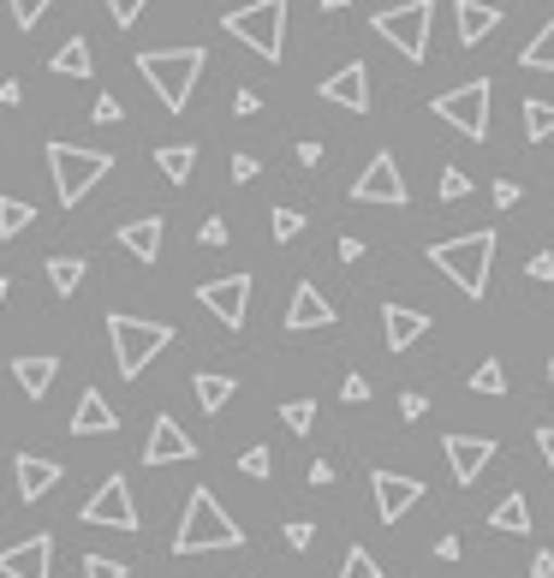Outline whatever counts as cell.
I'll return each mask as SVG.
<instances>
[{
	"label": "cell",
	"mask_w": 554,
	"mask_h": 578,
	"mask_svg": "<svg viewBox=\"0 0 554 578\" xmlns=\"http://www.w3.org/2000/svg\"><path fill=\"white\" fill-rule=\"evenodd\" d=\"M245 531L233 525V513L216 501V489H192L185 501V519L173 531V555H209V549H238Z\"/></svg>",
	"instance_id": "2"
},
{
	"label": "cell",
	"mask_w": 554,
	"mask_h": 578,
	"mask_svg": "<svg viewBox=\"0 0 554 578\" xmlns=\"http://www.w3.org/2000/svg\"><path fill=\"white\" fill-rule=\"evenodd\" d=\"M519 114H525V137H531V144L554 137V102H537V96H531V102H525Z\"/></svg>",
	"instance_id": "30"
},
{
	"label": "cell",
	"mask_w": 554,
	"mask_h": 578,
	"mask_svg": "<svg viewBox=\"0 0 554 578\" xmlns=\"http://www.w3.org/2000/svg\"><path fill=\"white\" fill-rule=\"evenodd\" d=\"M329 322H334V305L322 298V286L298 281L293 305H286V329H293V334H305V329H329Z\"/></svg>",
	"instance_id": "18"
},
{
	"label": "cell",
	"mask_w": 554,
	"mask_h": 578,
	"mask_svg": "<svg viewBox=\"0 0 554 578\" xmlns=\"http://www.w3.org/2000/svg\"><path fill=\"white\" fill-rule=\"evenodd\" d=\"M12 7V24H19V30H36V24H42V12L54 7V0H7Z\"/></svg>",
	"instance_id": "35"
},
{
	"label": "cell",
	"mask_w": 554,
	"mask_h": 578,
	"mask_svg": "<svg viewBox=\"0 0 554 578\" xmlns=\"http://www.w3.org/2000/svg\"><path fill=\"white\" fill-rule=\"evenodd\" d=\"M430 19H435V0H406V7H382L370 24H376L382 42H394L399 54L418 66V60L430 54Z\"/></svg>",
	"instance_id": "7"
},
{
	"label": "cell",
	"mask_w": 554,
	"mask_h": 578,
	"mask_svg": "<svg viewBox=\"0 0 554 578\" xmlns=\"http://www.w3.org/2000/svg\"><path fill=\"white\" fill-rule=\"evenodd\" d=\"M430 262L459 286L465 298H483L489 293V269H495V233H459V238H442L430 245Z\"/></svg>",
	"instance_id": "3"
},
{
	"label": "cell",
	"mask_w": 554,
	"mask_h": 578,
	"mask_svg": "<svg viewBox=\"0 0 554 578\" xmlns=\"http://www.w3.org/2000/svg\"><path fill=\"white\" fill-rule=\"evenodd\" d=\"M525 274H531V281H554V257H549V250H537V257L525 262Z\"/></svg>",
	"instance_id": "45"
},
{
	"label": "cell",
	"mask_w": 554,
	"mask_h": 578,
	"mask_svg": "<svg viewBox=\"0 0 554 578\" xmlns=\"http://www.w3.org/2000/svg\"><path fill=\"white\" fill-rule=\"evenodd\" d=\"M495 204L513 209V204H519V185H513V180H495Z\"/></svg>",
	"instance_id": "49"
},
{
	"label": "cell",
	"mask_w": 554,
	"mask_h": 578,
	"mask_svg": "<svg viewBox=\"0 0 554 578\" xmlns=\"http://www.w3.org/2000/svg\"><path fill=\"white\" fill-rule=\"evenodd\" d=\"M84 525H108V531H137V501H132V483L125 477H108L78 513Z\"/></svg>",
	"instance_id": "10"
},
{
	"label": "cell",
	"mask_w": 554,
	"mask_h": 578,
	"mask_svg": "<svg viewBox=\"0 0 554 578\" xmlns=\"http://www.w3.org/2000/svg\"><path fill=\"white\" fill-rule=\"evenodd\" d=\"M113 430H120V418L102 399V388H84L78 406H72V435H113Z\"/></svg>",
	"instance_id": "19"
},
{
	"label": "cell",
	"mask_w": 554,
	"mask_h": 578,
	"mask_svg": "<svg viewBox=\"0 0 554 578\" xmlns=\"http://www.w3.org/2000/svg\"><path fill=\"white\" fill-rule=\"evenodd\" d=\"M48 168H54V192L60 204H84L96 180H108L113 156L108 149H78V144H48Z\"/></svg>",
	"instance_id": "6"
},
{
	"label": "cell",
	"mask_w": 554,
	"mask_h": 578,
	"mask_svg": "<svg viewBox=\"0 0 554 578\" xmlns=\"http://www.w3.org/2000/svg\"><path fill=\"white\" fill-rule=\"evenodd\" d=\"M489 102H495V84H489V78H471V84H459V90L435 96L430 114H442L459 137L483 144V137H489Z\"/></svg>",
	"instance_id": "8"
},
{
	"label": "cell",
	"mask_w": 554,
	"mask_h": 578,
	"mask_svg": "<svg viewBox=\"0 0 554 578\" xmlns=\"http://www.w3.org/2000/svg\"><path fill=\"white\" fill-rule=\"evenodd\" d=\"M132 567L125 561H108V555H84V578H125Z\"/></svg>",
	"instance_id": "38"
},
{
	"label": "cell",
	"mask_w": 554,
	"mask_h": 578,
	"mask_svg": "<svg viewBox=\"0 0 554 578\" xmlns=\"http://www.w3.org/2000/svg\"><path fill=\"white\" fill-rule=\"evenodd\" d=\"M144 7H149V0H108V19H113V24H125V30H132V24L144 19Z\"/></svg>",
	"instance_id": "39"
},
{
	"label": "cell",
	"mask_w": 554,
	"mask_h": 578,
	"mask_svg": "<svg viewBox=\"0 0 554 578\" xmlns=\"http://www.w3.org/2000/svg\"><path fill=\"white\" fill-rule=\"evenodd\" d=\"M204 245H226V221H221V216L204 221Z\"/></svg>",
	"instance_id": "46"
},
{
	"label": "cell",
	"mask_w": 554,
	"mask_h": 578,
	"mask_svg": "<svg viewBox=\"0 0 554 578\" xmlns=\"http://www.w3.org/2000/svg\"><path fill=\"white\" fill-rule=\"evenodd\" d=\"M257 173H262V161H257V156H233V180H238V185H250Z\"/></svg>",
	"instance_id": "44"
},
{
	"label": "cell",
	"mask_w": 554,
	"mask_h": 578,
	"mask_svg": "<svg viewBox=\"0 0 554 578\" xmlns=\"http://www.w3.org/2000/svg\"><path fill=\"white\" fill-rule=\"evenodd\" d=\"M310 483L329 489V483H334V465H329V459H317V465H310Z\"/></svg>",
	"instance_id": "51"
},
{
	"label": "cell",
	"mask_w": 554,
	"mask_h": 578,
	"mask_svg": "<svg viewBox=\"0 0 554 578\" xmlns=\"http://www.w3.org/2000/svg\"><path fill=\"white\" fill-rule=\"evenodd\" d=\"M60 477H66V471H60V465H54V459H36V454H19V495H24V501H42V495H48V489H54V483H60Z\"/></svg>",
	"instance_id": "22"
},
{
	"label": "cell",
	"mask_w": 554,
	"mask_h": 578,
	"mask_svg": "<svg viewBox=\"0 0 554 578\" xmlns=\"http://www.w3.org/2000/svg\"><path fill=\"white\" fill-rule=\"evenodd\" d=\"M90 120H96V125H120V120H125V108H120V102H113V96H96Z\"/></svg>",
	"instance_id": "41"
},
{
	"label": "cell",
	"mask_w": 554,
	"mask_h": 578,
	"mask_svg": "<svg viewBox=\"0 0 554 578\" xmlns=\"http://www.w3.org/2000/svg\"><path fill=\"white\" fill-rule=\"evenodd\" d=\"M156 168L168 173L173 185H185V180H192V168H197V149L192 144H168V149H156Z\"/></svg>",
	"instance_id": "26"
},
{
	"label": "cell",
	"mask_w": 554,
	"mask_h": 578,
	"mask_svg": "<svg viewBox=\"0 0 554 578\" xmlns=\"http://www.w3.org/2000/svg\"><path fill=\"white\" fill-rule=\"evenodd\" d=\"M204 66H209L204 48H144V54H137V72H144V84L161 96L168 114H185V102H192Z\"/></svg>",
	"instance_id": "1"
},
{
	"label": "cell",
	"mask_w": 554,
	"mask_h": 578,
	"mask_svg": "<svg viewBox=\"0 0 554 578\" xmlns=\"http://www.w3.org/2000/svg\"><path fill=\"white\" fill-rule=\"evenodd\" d=\"M281 423L293 435H310V423H317V399H286L281 406Z\"/></svg>",
	"instance_id": "32"
},
{
	"label": "cell",
	"mask_w": 554,
	"mask_h": 578,
	"mask_svg": "<svg viewBox=\"0 0 554 578\" xmlns=\"http://www.w3.org/2000/svg\"><path fill=\"white\" fill-rule=\"evenodd\" d=\"M269 227H274V238L286 245V238H298V233H305V209H274V221H269Z\"/></svg>",
	"instance_id": "36"
},
{
	"label": "cell",
	"mask_w": 554,
	"mask_h": 578,
	"mask_svg": "<svg viewBox=\"0 0 554 578\" xmlns=\"http://www.w3.org/2000/svg\"><path fill=\"white\" fill-rule=\"evenodd\" d=\"M197 454V442L180 430V418H168L161 411L156 423H149V442H144V465H180V459H192Z\"/></svg>",
	"instance_id": "16"
},
{
	"label": "cell",
	"mask_w": 554,
	"mask_h": 578,
	"mask_svg": "<svg viewBox=\"0 0 554 578\" xmlns=\"http://www.w3.org/2000/svg\"><path fill=\"white\" fill-rule=\"evenodd\" d=\"M238 471H245V477H269L274 454H269V447H245V454H238Z\"/></svg>",
	"instance_id": "37"
},
{
	"label": "cell",
	"mask_w": 554,
	"mask_h": 578,
	"mask_svg": "<svg viewBox=\"0 0 554 578\" xmlns=\"http://www.w3.org/2000/svg\"><path fill=\"white\" fill-rule=\"evenodd\" d=\"M489 525H495V531H513V537H525V531H531V507H525V495H519V489H513V495H501V507L489 513Z\"/></svg>",
	"instance_id": "25"
},
{
	"label": "cell",
	"mask_w": 554,
	"mask_h": 578,
	"mask_svg": "<svg viewBox=\"0 0 554 578\" xmlns=\"http://www.w3.org/2000/svg\"><path fill=\"white\" fill-rule=\"evenodd\" d=\"M340 578H382L370 549H346V561H340Z\"/></svg>",
	"instance_id": "34"
},
{
	"label": "cell",
	"mask_w": 554,
	"mask_h": 578,
	"mask_svg": "<svg viewBox=\"0 0 554 578\" xmlns=\"http://www.w3.org/2000/svg\"><path fill=\"white\" fill-rule=\"evenodd\" d=\"M322 102L346 108V114H370V66L364 60H346L340 72L322 78Z\"/></svg>",
	"instance_id": "13"
},
{
	"label": "cell",
	"mask_w": 554,
	"mask_h": 578,
	"mask_svg": "<svg viewBox=\"0 0 554 578\" xmlns=\"http://www.w3.org/2000/svg\"><path fill=\"white\" fill-rule=\"evenodd\" d=\"M531 573H537V578H554V555H549V549H537V561H531Z\"/></svg>",
	"instance_id": "53"
},
{
	"label": "cell",
	"mask_w": 554,
	"mask_h": 578,
	"mask_svg": "<svg viewBox=\"0 0 554 578\" xmlns=\"http://www.w3.org/2000/svg\"><path fill=\"white\" fill-rule=\"evenodd\" d=\"M197 305H204L209 317H221L226 329H245V317H250V274L204 281V286H197Z\"/></svg>",
	"instance_id": "11"
},
{
	"label": "cell",
	"mask_w": 554,
	"mask_h": 578,
	"mask_svg": "<svg viewBox=\"0 0 554 578\" xmlns=\"http://www.w3.org/2000/svg\"><path fill=\"white\" fill-rule=\"evenodd\" d=\"M352 204H382V209H406L411 204L406 173H399V161L387 156V149H376V156L364 161V173L352 180Z\"/></svg>",
	"instance_id": "9"
},
{
	"label": "cell",
	"mask_w": 554,
	"mask_h": 578,
	"mask_svg": "<svg viewBox=\"0 0 554 578\" xmlns=\"http://www.w3.org/2000/svg\"><path fill=\"white\" fill-rule=\"evenodd\" d=\"M346 399H352V406H364V399H370V382H364V376H346Z\"/></svg>",
	"instance_id": "47"
},
{
	"label": "cell",
	"mask_w": 554,
	"mask_h": 578,
	"mask_svg": "<svg viewBox=\"0 0 554 578\" xmlns=\"http://www.w3.org/2000/svg\"><path fill=\"white\" fill-rule=\"evenodd\" d=\"M537 447H543V459H549V477H554V423H543V430H537Z\"/></svg>",
	"instance_id": "50"
},
{
	"label": "cell",
	"mask_w": 554,
	"mask_h": 578,
	"mask_svg": "<svg viewBox=\"0 0 554 578\" xmlns=\"http://www.w3.org/2000/svg\"><path fill=\"white\" fill-rule=\"evenodd\" d=\"M453 19H459V42L477 48V42H483V36L501 24V7H483V0H459V7H453Z\"/></svg>",
	"instance_id": "23"
},
{
	"label": "cell",
	"mask_w": 554,
	"mask_h": 578,
	"mask_svg": "<svg viewBox=\"0 0 554 578\" xmlns=\"http://www.w3.org/2000/svg\"><path fill=\"white\" fill-rule=\"evenodd\" d=\"M226 36H238V42L250 48V54L262 60H281L286 48V0H250V7L226 12Z\"/></svg>",
	"instance_id": "5"
},
{
	"label": "cell",
	"mask_w": 554,
	"mask_h": 578,
	"mask_svg": "<svg viewBox=\"0 0 554 578\" xmlns=\"http://www.w3.org/2000/svg\"><path fill=\"white\" fill-rule=\"evenodd\" d=\"M549 394H554V364H549Z\"/></svg>",
	"instance_id": "57"
},
{
	"label": "cell",
	"mask_w": 554,
	"mask_h": 578,
	"mask_svg": "<svg viewBox=\"0 0 554 578\" xmlns=\"http://www.w3.org/2000/svg\"><path fill=\"white\" fill-rule=\"evenodd\" d=\"M370 489H376V513H382L387 525L406 519V513L423 501V483H418V477H399V471H376Z\"/></svg>",
	"instance_id": "14"
},
{
	"label": "cell",
	"mask_w": 554,
	"mask_h": 578,
	"mask_svg": "<svg viewBox=\"0 0 554 578\" xmlns=\"http://www.w3.org/2000/svg\"><path fill=\"white\" fill-rule=\"evenodd\" d=\"M48 66H54L60 78H90V72H96V66H90V42H84V36H72V42H60Z\"/></svg>",
	"instance_id": "24"
},
{
	"label": "cell",
	"mask_w": 554,
	"mask_h": 578,
	"mask_svg": "<svg viewBox=\"0 0 554 578\" xmlns=\"http://www.w3.org/2000/svg\"><path fill=\"white\" fill-rule=\"evenodd\" d=\"M161 238H168V221H161V216H137V221H125V227H120V245L132 250L137 262H156L161 257Z\"/></svg>",
	"instance_id": "20"
},
{
	"label": "cell",
	"mask_w": 554,
	"mask_h": 578,
	"mask_svg": "<svg viewBox=\"0 0 554 578\" xmlns=\"http://www.w3.org/2000/svg\"><path fill=\"white\" fill-rule=\"evenodd\" d=\"M471 388H477V394H507V370H501L495 358L477 364V370H471Z\"/></svg>",
	"instance_id": "33"
},
{
	"label": "cell",
	"mask_w": 554,
	"mask_h": 578,
	"mask_svg": "<svg viewBox=\"0 0 554 578\" xmlns=\"http://www.w3.org/2000/svg\"><path fill=\"white\" fill-rule=\"evenodd\" d=\"M322 7H329V12H340V7H346V0H322Z\"/></svg>",
	"instance_id": "55"
},
{
	"label": "cell",
	"mask_w": 554,
	"mask_h": 578,
	"mask_svg": "<svg viewBox=\"0 0 554 578\" xmlns=\"http://www.w3.org/2000/svg\"><path fill=\"white\" fill-rule=\"evenodd\" d=\"M233 114H238V120L262 114V96H257V90H238V96H233Z\"/></svg>",
	"instance_id": "43"
},
{
	"label": "cell",
	"mask_w": 554,
	"mask_h": 578,
	"mask_svg": "<svg viewBox=\"0 0 554 578\" xmlns=\"http://www.w3.org/2000/svg\"><path fill=\"white\" fill-rule=\"evenodd\" d=\"M364 257V238H340V262H358Z\"/></svg>",
	"instance_id": "52"
},
{
	"label": "cell",
	"mask_w": 554,
	"mask_h": 578,
	"mask_svg": "<svg viewBox=\"0 0 554 578\" xmlns=\"http://www.w3.org/2000/svg\"><path fill=\"white\" fill-rule=\"evenodd\" d=\"M382 334H387V352H411L430 334V317L411 305H382Z\"/></svg>",
	"instance_id": "17"
},
{
	"label": "cell",
	"mask_w": 554,
	"mask_h": 578,
	"mask_svg": "<svg viewBox=\"0 0 554 578\" xmlns=\"http://www.w3.org/2000/svg\"><path fill=\"white\" fill-rule=\"evenodd\" d=\"M12 376H19V388L30 399H42L48 388H54V376H60V358L54 352H24V358H12Z\"/></svg>",
	"instance_id": "21"
},
{
	"label": "cell",
	"mask_w": 554,
	"mask_h": 578,
	"mask_svg": "<svg viewBox=\"0 0 554 578\" xmlns=\"http://www.w3.org/2000/svg\"><path fill=\"white\" fill-rule=\"evenodd\" d=\"M0 578H54V537L36 531L24 543L0 549Z\"/></svg>",
	"instance_id": "12"
},
{
	"label": "cell",
	"mask_w": 554,
	"mask_h": 578,
	"mask_svg": "<svg viewBox=\"0 0 554 578\" xmlns=\"http://www.w3.org/2000/svg\"><path fill=\"white\" fill-rule=\"evenodd\" d=\"M310 537H317V525H310V519H293V525H286V549H298V555L310 549Z\"/></svg>",
	"instance_id": "42"
},
{
	"label": "cell",
	"mask_w": 554,
	"mask_h": 578,
	"mask_svg": "<svg viewBox=\"0 0 554 578\" xmlns=\"http://www.w3.org/2000/svg\"><path fill=\"white\" fill-rule=\"evenodd\" d=\"M442 454L453 465V483H477V477L489 471V459H495V442H489V435H447Z\"/></svg>",
	"instance_id": "15"
},
{
	"label": "cell",
	"mask_w": 554,
	"mask_h": 578,
	"mask_svg": "<svg viewBox=\"0 0 554 578\" xmlns=\"http://www.w3.org/2000/svg\"><path fill=\"white\" fill-rule=\"evenodd\" d=\"M19 96H24V84H19V78L0 84V102H7V108H19Z\"/></svg>",
	"instance_id": "54"
},
{
	"label": "cell",
	"mask_w": 554,
	"mask_h": 578,
	"mask_svg": "<svg viewBox=\"0 0 554 578\" xmlns=\"http://www.w3.org/2000/svg\"><path fill=\"white\" fill-rule=\"evenodd\" d=\"M0 305H7V274H0Z\"/></svg>",
	"instance_id": "56"
},
{
	"label": "cell",
	"mask_w": 554,
	"mask_h": 578,
	"mask_svg": "<svg viewBox=\"0 0 554 578\" xmlns=\"http://www.w3.org/2000/svg\"><path fill=\"white\" fill-rule=\"evenodd\" d=\"M84 281V257H48V286H54L60 298H72Z\"/></svg>",
	"instance_id": "28"
},
{
	"label": "cell",
	"mask_w": 554,
	"mask_h": 578,
	"mask_svg": "<svg viewBox=\"0 0 554 578\" xmlns=\"http://www.w3.org/2000/svg\"><path fill=\"white\" fill-rule=\"evenodd\" d=\"M36 209L24 204V197H0V238H19L24 227H30Z\"/></svg>",
	"instance_id": "31"
},
{
	"label": "cell",
	"mask_w": 554,
	"mask_h": 578,
	"mask_svg": "<svg viewBox=\"0 0 554 578\" xmlns=\"http://www.w3.org/2000/svg\"><path fill=\"white\" fill-rule=\"evenodd\" d=\"M465 192H471V173H465V168H442V197H447V204H459Z\"/></svg>",
	"instance_id": "40"
},
{
	"label": "cell",
	"mask_w": 554,
	"mask_h": 578,
	"mask_svg": "<svg viewBox=\"0 0 554 578\" xmlns=\"http://www.w3.org/2000/svg\"><path fill=\"white\" fill-rule=\"evenodd\" d=\"M399 411H406V418H411V423H418V418H423V411H430V399H423V394H406V399H399Z\"/></svg>",
	"instance_id": "48"
},
{
	"label": "cell",
	"mask_w": 554,
	"mask_h": 578,
	"mask_svg": "<svg viewBox=\"0 0 554 578\" xmlns=\"http://www.w3.org/2000/svg\"><path fill=\"white\" fill-rule=\"evenodd\" d=\"M192 388H197V406H204V411H221L226 399H233V388H238V382H233V376H216V370H204Z\"/></svg>",
	"instance_id": "27"
},
{
	"label": "cell",
	"mask_w": 554,
	"mask_h": 578,
	"mask_svg": "<svg viewBox=\"0 0 554 578\" xmlns=\"http://www.w3.org/2000/svg\"><path fill=\"white\" fill-rule=\"evenodd\" d=\"M108 341H113V370L132 382V376L149 370V358H156V352L173 346V329H168V322H144V317L113 310V317H108Z\"/></svg>",
	"instance_id": "4"
},
{
	"label": "cell",
	"mask_w": 554,
	"mask_h": 578,
	"mask_svg": "<svg viewBox=\"0 0 554 578\" xmlns=\"http://www.w3.org/2000/svg\"><path fill=\"white\" fill-rule=\"evenodd\" d=\"M519 66H531V72H554V19L543 24V30L525 42V54H519Z\"/></svg>",
	"instance_id": "29"
}]
</instances>
